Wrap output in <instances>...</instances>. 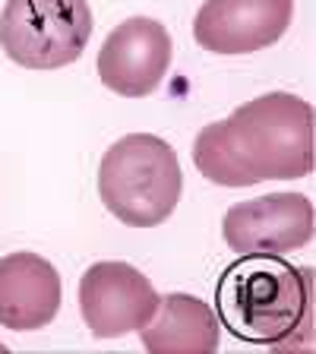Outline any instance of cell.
<instances>
[{"label": "cell", "mask_w": 316, "mask_h": 354, "mask_svg": "<svg viewBox=\"0 0 316 354\" xmlns=\"http://www.w3.org/2000/svg\"><path fill=\"white\" fill-rule=\"evenodd\" d=\"M92 29L89 0H7L0 48L26 70H60L82 57Z\"/></svg>", "instance_id": "277c9868"}, {"label": "cell", "mask_w": 316, "mask_h": 354, "mask_svg": "<svg viewBox=\"0 0 316 354\" xmlns=\"http://www.w3.org/2000/svg\"><path fill=\"white\" fill-rule=\"evenodd\" d=\"M60 275L38 253L19 250L0 259V326L35 332L54 323L60 310Z\"/></svg>", "instance_id": "9c48e42d"}, {"label": "cell", "mask_w": 316, "mask_h": 354, "mask_svg": "<svg viewBox=\"0 0 316 354\" xmlns=\"http://www.w3.org/2000/svg\"><path fill=\"white\" fill-rule=\"evenodd\" d=\"M174 57L171 35L152 16H130L98 51V80L120 98H146L165 82Z\"/></svg>", "instance_id": "52a82bcc"}, {"label": "cell", "mask_w": 316, "mask_h": 354, "mask_svg": "<svg viewBox=\"0 0 316 354\" xmlns=\"http://www.w3.org/2000/svg\"><path fill=\"white\" fill-rule=\"evenodd\" d=\"M162 295L130 263L104 259L80 279V313L95 339H120L152 319Z\"/></svg>", "instance_id": "5b68a950"}, {"label": "cell", "mask_w": 316, "mask_h": 354, "mask_svg": "<svg viewBox=\"0 0 316 354\" xmlns=\"http://www.w3.org/2000/svg\"><path fill=\"white\" fill-rule=\"evenodd\" d=\"M0 351H3V345H0Z\"/></svg>", "instance_id": "8fae6325"}, {"label": "cell", "mask_w": 316, "mask_h": 354, "mask_svg": "<svg viewBox=\"0 0 316 354\" xmlns=\"http://www.w3.org/2000/svg\"><path fill=\"white\" fill-rule=\"evenodd\" d=\"M140 342L152 354H212L221 342V326L215 310L196 295H165L146 326H140Z\"/></svg>", "instance_id": "30bf717a"}, {"label": "cell", "mask_w": 316, "mask_h": 354, "mask_svg": "<svg viewBox=\"0 0 316 354\" xmlns=\"http://www.w3.org/2000/svg\"><path fill=\"white\" fill-rule=\"evenodd\" d=\"M193 165L219 187L307 177L313 171V108L291 92H266L203 127L193 140Z\"/></svg>", "instance_id": "6da1fadb"}, {"label": "cell", "mask_w": 316, "mask_h": 354, "mask_svg": "<svg viewBox=\"0 0 316 354\" xmlns=\"http://www.w3.org/2000/svg\"><path fill=\"white\" fill-rule=\"evenodd\" d=\"M184 193V171L171 142L152 133H130L111 142L98 165L104 209L130 228H155L174 215Z\"/></svg>", "instance_id": "3957f363"}, {"label": "cell", "mask_w": 316, "mask_h": 354, "mask_svg": "<svg viewBox=\"0 0 316 354\" xmlns=\"http://www.w3.org/2000/svg\"><path fill=\"white\" fill-rule=\"evenodd\" d=\"M310 269L281 257H241L215 288V317L241 342L295 348L297 332H310L313 313Z\"/></svg>", "instance_id": "7a4b0ae2"}, {"label": "cell", "mask_w": 316, "mask_h": 354, "mask_svg": "<svg viewBox=\"0 0 316 354\" xmlns=\"http://www.w3.org/2000/svg\"><path fill=\"white\" fill-rule=\"evenodd\" d=\"M221 234L241 257H285L313 237V203L301 193H266L225 212Z\"/></svg>", "instance_id": "8992f818"}, {"label": "cell", "mask_w": 316, "mask_h": 354, "mask_svg": "<svg viewBox=\"0 0 316 354\" xmlns=\"http://www.w3.org/2000/svg\"><path fill=\"white\" fill-rule=\"evenodd\" d=\"M295 19V0H203L193 38L221 57L272 48Z\"/></svg>", "instance_id": "ba28073f"}]
</instances>
